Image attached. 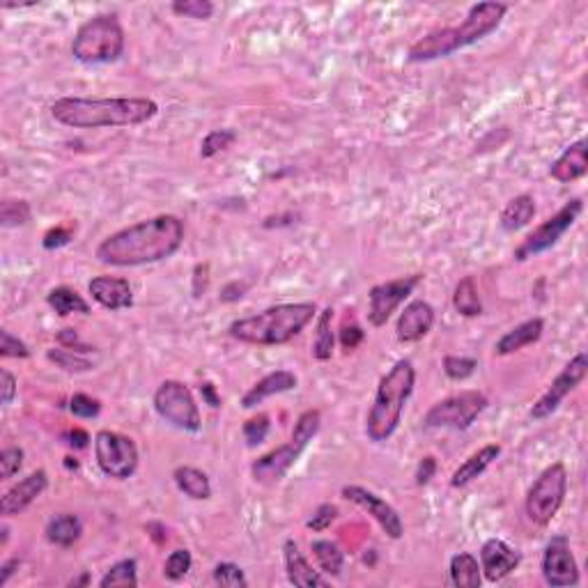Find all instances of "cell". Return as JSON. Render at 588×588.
<instances>
[{
    "mask_svg": "<svg viewBox=\"0 0 588 588\" xmlns=\"http://www.w3.org/2000/svg\"><path fill=\"white\" fill-rule=\"evenodd\" d=\"M102 588H136L138 586V563L136 559H122L113 563L99 579Z\"/></svg>",
    "mask_w": 588,
    "mask_h": 588,
    "instance_id": "obj_34",
    "label": "cell"
},
{
    "mask_svg": "<svg viewBox=\"0 0 588 588\" xmlns=\"http://www.w3.org/2000/svg\"><path fill=\"white\" fill-rule=\"evenodd\" d=\"M200 395H203V400L212 409H219L221 407V398H219V394H216V386L212 384V382H204V384L200 386Z\"/></svg>",
    "mask_w": 588,
    "mask_h": 588,
    "instance_id": "obj_54",
    "label": "cell"
},
{
    "mask_svg": "<svg viewBox=\"0 0 588 588\" xmlns=\"http://www.w3.org/2000/svg\"><path fill=\"white\" fill-rule=\"evenodd\" d=\"M74 237V230L72 228H65V225H55V228H51L49 233L42 237V246L46 248V251H55V248H63L67 246L69 242H72Z\"/></svg>",
    "mask_w": 588,
    "mask_h": 588,
    "instance_id": "obj_48",
    "label": "cell"
},
{
    "mask_svg": "<svg viewBox=\"0 0 588 588\" xmlns=\"http://www.w3.org/2000/svg\"><path fill=\"white\" fill-rule=\"evenodd\" d=\"M269 428H272V418H269L267 414H255V416H251L246 424L242 425L244 442H246L251 448L260 446V443L267 439Z\"/></svg>",
    "mask_w": 588,
    "mask_h": 588,
    "instance_id": "obj_41",
    "label": "cell"
},
{
    "mask_svg": "<svg viewBox=\"0 0 588 588\" xmlns=\"http://www.w3.org/2000/svg\"><path fill=\"white\" fill-rule=\"evenodd\" d=\"M95 457L104 476L113 481H127L138 469L136 442L113 430H99L95 434Z\"/></svg>",
    "mask_w": 588,
    "mask_h": 588,
    "instance_id": "obj_11",
    "label": "cell"
},
{
    "mask_svg": "<svg viewBox=\"0 0 588 588\" xmlns=\"http://www.w3.org/2000/svg\"><path fill=\"white\" fill-rule=\"evenodd\" d=\"M24 457H25L24 448L19 446H10L0 453V476H3V481H10V478H15L16 473L21 472V467H24Z\"/></svg>",
    "mask_w": 588,
    "mask_h": 588,
    "instance_id": "obj_43",
    "label": "cell"
},
{
    "mask_svg": "<svg viewBox=\"0 0 588 588\" xmlns=\"http://www.w3.org/2000/svg\"><path fill=\"white\" fill-rule=\"evenodd\" d=\"M583 212V200L582 198H573L563 204V207L556 212L554 216H550L547 221L538 225L533 233L526 234L524 242L515 248V260L517 263H526L529 258H535V255L544 254V251H550L554 248L556 244L561 242L565 233L574 225V221L579 219V214Z\"/></svg>",
    "mask_w": 588,
    "mask_h": 588,
    "instance_id": "obj_12",
    "label": "cell"
},
{
    "mask_svg": "<svg viewBox=\"0 0 588 588\" xmlns=\"http://www.w3.org/2000/svg\"><path fill=\"white\" fill-rule=\"evenodd\" d=\"M297 384H299L297 374L292 373V370H274V373L264 374L263 380L255 382V384L244 394L242 407L244 409L258 407V404H263L267 398H274V395H281L292 389H297Z\"/></svg>",
    "mask_w": 588,
    "mask_h": 588,
    "instance_id": "obj_23",
    "label": "cell"
},
{
    "mask_svg": "<svg viewBox=\"0 0 588 588\" xmlns=\"http://www.w3.org/2000/svg\"><path fill=\"white\" fill-rule=\"evenodd\" d=\"M46 487H49V473H46L45 469H37V472L28 473V476L21 478L16 485H12L10 490L3 494V499H0V515H21L25 508L33 506L35 501L45 494Z\"/></svg>",
    "mask_w": 588,
    "mask_h": 588,
    "instance_id": "obj_18",
    "label": "cell"
},
{
    "mask_svg": "<svg viewBox=\"0 0 588 588\" xmlns=\"http://www.w3.org/2000/svg\"><path fill=\"white\" fill-rule=\"evenodd\" d=\"M173 15L184 16V19H198V21H207L214 16L216 7L214 3H209V0H175L171 5Z\"/></svg>",
    "mask_w": 588,
    "mask_h": 588,
    "instance_id": "obj_38",
    "label": "cell"
},
{
    "mask_svg": "<svg viewBox=\"0 0 588 588\" xmlns=\"http://www.w3.org/2000/svg\"><path fill=\"white\" fill-rule=\"evenodd\" d=\"M55 341L60 343V347H67V350L81 352V354H88L90 347L83 345L81 338H78L76 329H63L58 335H55Z\"/></svg>",
    "mask_w": 588,
    "mask_h": 588,
    "instance_id": "obj_51",
    "label": "cell"
},
{
    "mask_svg": "<svg viewBox=\"0 0 588 588\" xmlns=\"http://www.w3.org/2000/svg\"><path fill=\"white\" fill-rule=\"evenodd\" d=\"M45 533L46 540L51 544H55V547H72L83 535V522L74 513H60V515L51 517Z\"/></svg>",
    "mask_w": 588,
    "mask_h": 588,
    "instance_id": "obj_28",
    "label": "cell"
},
{
    "mask_svg": "<svg viewBox=\"0 0 588 588\" xmlns=\"http://www.w3.org/2000/svg\"><path fill=\"white\" fill-rule=\"evenodd\" d=\"M543 334H544L543 317H531V320L522 322V324H517L515 329L506 331V334L501 335L494 345V354L496 356L515 354V352L524 350V347L535 345V343L543 338Z\"/></svg>",
    "mask_w": 588,
    "mask_h": 588,
    "instance_id": "obj_24",
    "label": "cell"
},
{
    "mask_svg": "<svg viewBox=\"0 0 588 588\" xmlns=\"http://www.w3.org/2000/svg\"><path fill=\"white\" fill-rule=\"evenodd\" d=\"M478 368V361L472 356H455L448 354L443 356V374L453 382H464L469 380Z\"/></svg>",
    "mask_w": 588,
    "mask_h": 588,
    "instance_id": "obj_40",
    "label": "cell"
},
{
    "mask_svg": "<svg viewBox=\"0 0 588 588\" xmlns=\"http://www.w3.org/2000/svg\"><path fill=\"white\" fill-rule=\"evenodd\" d=\"M341 494L343 499L350 501V503L359 506L361 511L368 513V515L382 526V531H384L391 540L403 538L404 533L403 517H400V513L391 506L389 501L382 499L380 494H374V492L365 490V487L361 485H345Z\"/></svg>",
    "mask_w": 588,
    "mask_h": 588,
    "instance_id": "obj_16",
    "label": "cell"
},
{
    "mask_svg": "<svg viewBox=\"0 0 588 588\" xmlns=\"http://www.w3.org/2000/svg\"><path fill=\"white\" fill-rule=\"evenodd\" d=\"M499 455H501V443H485L483 448H478L476 453H472V455H469L467 460L462 462L460 467L453 472L451 487H455V490L467 487L469 483H473L478 476H483V473L494 464V460Z\"/></svg>",
    "mask_w": 588,
    "mask_h": 588,
    "instance_id": "obj_25",
    "label": "cell"
},
{
    "mask_svg": "<svg viewBox=\"0 0 588 588\" xmlns=\"http://www.w3.org/2000/svg\"><path fill=\"white\" fill-rule=\"evenodd\" d=\"M65 442H67V446L81 451V448H85L90 443V434L81 428H72L65 433Z\"/></svg>",
    "mask_w": 588,
    "mask_h": 588,
    "instance_id": "obj_53",
    "label": "cell"
},
{
    "mask_svg": "<svg viewBox=\"0 0 588 588\" xmlns=\"http://www.w3.org/2000/svg\"><path fill=\"white\" fill-rule=\"evenodd\" d=\"M127 35L115 15H97L76 30L72 39L74 60L83 65H108L120 60Z\"/></svg>",
    "mask_w": 588,
    "mask_h": 588,
    "instance_id": "obj_7",
    "label": "cell"
},
{
    "mask_svg": "<svg viewBox=\"0 0 588 588\" xmlns=\"http://www.w3.org/2000/svg\"><path fill=\"white\" fill-rule=\"evenodd\" d=\"M209 281V264H195L194 269V297H200L207 290Z\"/></svg>",
    "mask_w": 588,
    "mask_h": 588,
    "instance_id": "obj_52",
    "label": "cell"
},
{
    "mask_svg": "<svg viewBox=\"0 0 588 588\" xmlns=\"http://www.w3.org/2000/svg\"><path fill=\"white\" fill-rule=\"evenodd\" d=\"M173 481H175L177 490L182 494H186L194 501H207L212 499V483H209V476L203 472V469L195 467H177L173 472Z\"/></svg>",
    "mask_w": 588,
    "mask_h": 588,
    "instance_id": "obj_29",
    "label": "cell"
},
{
    "mask_svg": "<svg viewBox=\"0 0 588 588\" xmlns=\"http://www.w3.org/2000/svg\"><path fill=\"white\" fill-rule=\"evenodd\" d=\"M437 476V460H434L433 455H425L424 460L418 462V469H416V485H428L433 478Z\"/></svg>",
    "mask_w": 588,
    "mask_h": 588,
    "instance_id": "obj_50",
    "label": "cell"
},
{
    "mask_svg": "<svg viewBox=\"0 0 588 588\" xmlns=\"http://www.w3.org/2000/svg\"><path fill=\"white\" fill-rule=\"evenodd\" d=\"M565 494H568V469L563 462H554L540 472V476L526 492V520L535 526H550L563 506Z\"/></svg>",
    "mask_w": 588,
    "mask_h": 588,
    "instance_id": "obj_8",
    "label": "cell"
},
{
    "mask_svg": "<svg viewBox=\"0 0 588 588\" xmlns=\"http://www.w3.org/2000/svg\"><path fill=\"white\" fill-rule=\"evenodd\" d=\"M448 583L457 588H478L483 583L481 563L469 552H460L448 565Z\"/></svg>",
    "mask_w": 588,
    "mask_h": 588,
    "instance_id": "obj_27",
    "label": "cell"
},
{
    "mask_svg": "<svg viewBox=\"0 0 588 588\" xmlns=\"http://www.w3.org/2000/svg\"><path fill=\"white\" fill-rule=\"evenodd\" d=\"M416 370L409 359L395 361L374 391V400L365 414V437L373 443L389 442L400 428L404 407L414 394Z\"/></svg>",
    "mask_w": 588,
    "mask_h": 588,
    "instance_id": "obj_5",
    "label": "cell"
},
{
    "mask_svg": "<svg viewBox=\"0 0 588 588\" xmlns=\"http://www.w3.org/2000/svg\"><path fill=\"white\" fill-rule=\"evenodd\" d=\"M453 306L462 317H478L483 315V302L481 292H478L476 278L464 276L457 281L455 290H453Z\"/></svg>",
    "mask_w": 588,
    "mask_h": 588,
    "instance_id": "obj_31",
    "label": "cell"
},
{
    "mask_svg": "<svg viewBox=\"0 0 588 588\" xmlns=\"http://www.w3.org/2000/svg\"><path fill=\"white\" fill-rule=\"evenodd\" d=\"M490 400L476 389L460 391L455 395L439 400L424 416V425L428 430H455L464 433L476 424V418L487 409Z\"/></svg>",
    "mask_w": 588,
    "mask_h": 588,
    "instance_id": "obj_9",
    "label": "cell"
},
{
    "mask_svg": "<svg viewBox=\"0 0 588 588\" xmlns=\"http://www.w3.org/2000/svg\"><path fill=\"white\" fill-rule=\"evenodd\" d=\"M184 221L175 214H159L108 234L95 258L108 267H143L173 258L184 244Z\"/></svg>",
    "mask_w": 588,
    "mask_h": 588,
    "instance_id": "obj_1",
    "label": "cell"
},
{
    "mask_svg": "<svg viewBox=\"0 0 588 588\" xmlns=\"http://www.w3.org/2000/svg\"><path fill=\"white\" fill-rule=\"evenodd\" d=\"M506 15L508 5H503V3H492V0L476 3V5L469 7L462 24L434 30V33L425 35L424 39H418L416 45L409 49L407 60L409 63H433V60L448 58V55L467 49V46L476 45L487 35L494 33L501 21L506 19Z\"/></svg>",
    "mask_w": 588,
    "mask_h": 588,
    "instance_id": "obj_3",
    "label": "cell"
},
{
    "mask_svg": "<svg viewBox=\"0 0 588 588\" xmlns=\"http://www.w3.org/2000/svg\"><path fill=\"white\" fill-rule=\"evenodd\" d=\"M331 322H334V308L326 306L324 311L317 315L315 324V341H313V359L315 361H329L334 356V345H335V335L334 329H331Z\"/></svg>",
    "mask_w": 588,
    "mask_h": 588,
    "instance_id": "obj_33",
    "label": "cell"
},
{
    "mask_svg": "<svg viewBox=\"0 0 588 588\" xmlns=\"http://www.w3.org/2000/svg\"><path fill=\"white\" fill-rule=\"evenodd\" d=\"M19 568V559H10V561H5V563H3V573H0V586H5L7 583V579L12 577V574H15V570Z\"/></svg>",
    "mask_w": 588,
    "mask_h": 588,
    "instance_id": "obj_55",
    "label": "cell"
},
{
    "mask_svg": "<svg viewBox=\"0 0 588 588\" xmlns=\"http://www.w3.org/2000/svg\"><path fill=\"white\" fill-rule=\"evenodd\" d=\"M283 561H285V573L292 586H299V588L329 586V579H326L320 570H313V565L308 563L306 556L299 552V544L294 543V540H285V543H283Z\"/></svg>",
    "mask_w": 588,
    "mask_h": 588,
    "instance_id": "obj_21",
    "label": "cell"
},
{
    "mask_svg": "<svg viewBox=\"0 0 588 588\" xmlns=\"http://www.w3.org/2000/svg\"><path fill=\"white\" fill-rule=\"evenodd\" d=\"M364 338H365V331L361 329L356 322H345V324L341 326V331H338V341H341V347L345 352L356 350V347L364 343Z\"/></svg>",
    "mask_w": 588,
    "mask_h": 588,
    "instance_id": "obj_47",
    "label": "cell"
},
{
    "mask_svg": "<svg viewBox=\"0 0 588 588\" xmlns=\"http://www.w3.org/2000/svg\"><path fill=\"white\" fill-rule=\"evenodd\" d=\"M317 315V306L311 302L278 304L269 306L255 315L239 317L228 326V335L246 345L274 347L285 345L297 338Z\"/></svg>",
    "mask_w": 588,
    "mask_h": 588,
    "instance_id": "obj_4",
    "label": "cell"
},
{
    "mask_svg": "<svg viewBox=\"0 0 588 588\" xmlns=\"http://www.w3.org/2000/svg\"><path fill=\"white\" fill-rule=\"evenodd\" d=\"M212 577L219 586H230V588H246L248 579L244 574V570L239 568L237 563H230V561H224V563H216L214 570H212Z\"/></svg>",
    "mask_w": 588,
    "mask_h": 588,
    "instance_id": "obj_42",
    "label": "cell"
},
{
    "mask_svg": "<svg viewBox=\"0 0 588 588\" xmlns=\"http://www.w3.org/2000/svg\"><path fill=\"white\" fill-rule=\"evenodd\" d=\"M522 563V554L511 547L506 540L490 538L481 547V573L487 582H503L508 574L515 573Z\"/></svg>",
    "mask_w": 588,
    "mask_h": 588,
    "instance_id": "obj_17",
    "label": "cell"
},
{
    "mask_svg": "<svg viewBox=\"0 0 588 588\" xmlns=\"http://www.w3.org/2000/svg\"><path fill=\"white\" fill-rule=\"evenodd\" d=\"M540 570H543L544 583L552 588L577 586L582 582L577 559H574L573 550H570V540L565 535H554L547 543L543 561H540Z\"/></svg>",
    "mask_w": 588,
    "mask_h": 588,
    "instance_id": "obj_15",
    "label": "cell"
},
{
    "mask_svg": "<svg viewBox=\"0 0 588 588\" xmlns=\"http://www.w3.org/2000/svg\"><path fill=\"white\" fill-rule=\"evenodd\" d=\"M88 292L93 302L106 311H127L134 306L132 283L122 276H95L88 283Z\"/></svg>",
    "mask_w": 588,
    "mask_h": 588,
    "instance_id": "obj_20",
    "label": "cell"
},
{
    "mask_svg": "<svg viewBox=\"0 0 588 588\" xmlns=\"http://www.w3.org/2000/svg\"><path fill=\"white\" fill-rule=\"evenodd\" d=\"M152 404H154V412L164 418L165 424L182 430V433L195 434L200 433V428H203L200 407L184 382L180 380L161 382V384L156 386Z\"/></svg>",
    "mask_w": 588,
    "mask_h": 588,
    "instance_id": "obj_10",
    "label": "cell"
},
{
    "mask_svg": "<svg viewBox=\"0 0 588 588\" xmlns=\"http://www.w3.org/2000/svg\"><path fill=\"white\" fill-rule=\"evenodd\" d=\"M0 356L3 359H28L30 350L21 338L12 335L10 331H0Z\"/></svg>",
    "mask_w": 588,
    "mask_h": 588,
    "instance_id": "obj_44",
    "label": "cell"
},
{
    "mask_svg": "<svg viewBox=\"0 0 588 588\" xmlns=\"http://www.w3.org/2000/svg\"><path fill=\"white\" fill-rule=\"evenodd\" d=\"M46 304H49L51 311L60 317H69L74 315V313H78V315H88L90 313V304L85 302L76 290H72V287L67 285L54 287V290L46 294Z\"/></svg>",
    "mask_w": 588,
    "mask_h": 588,
    "instance_id": "obj_30",
    "label": "cell"
},
{
    "mask_svg": "<svg viewBox=\"0 0 588 588\" xmlns=\"http://www.w3.org/2000/svg\"><path fill=\"white\" fill-rule=\"evenodd\" d=\"M535 216V200L533 195L520 194L513 200H508V204L501 209L499 225L503 233H517V230L526 228Z\"/></svg>",
    "mask_w": 588,
    "mask_h": 588,
    "instance_id": "obj_26",
    "label": "cell"
},
{
    "mask_svg": "<svg viewBox=\"0 0 588 588\" xmlns=\"http://www.w3.org/2000/svg\"><path fill=\"white\" fill-rule=\"evenodd\" d=\"M65 467L69 469V472H76L78 469V462H76V457H72V455H67L65 457Z\"/></svg>",
    "mask_w": 588,
    "mask_h": 588,
    "instance_id": "obj_56",
    "label": "cell"
},
{
    "mask_svg": "<svg viewBox=\"0 0 588 588\" xmlns=\"http://www.w3.org/2000/svg\"><path fill=\"white\" fill-rule=\"evenodd\" d=\"M335 520H338V508H335L334 503H322V506L315 508V513H313L311 520L306 522V526L311 531H315V533H322V531L329 529Z\"/></svg>",
    "mask_w": 588,
    "mask_h": 588,
    "instance_id": "obj_46",
    "label": "cell"
},
{
    "mask_svg": "<svg viewBox=\"0 0 588 588\" xmlns=\"http://www.w3.org/2000/svg\"><path fill=\"white\" fill-rule=\"evenodd\" d=\"M586 374H588V354L586 352H579V354H574L573 359L565 364V368L556 374L554 382L550 384V389L544 391V394L535 400L529 416L533 418V421H544V418H550L552 414L561 407V403H563V400L568 398V395L573 394L583 380H586Z\"/></svg>",
    "mask_w": 588,
    "mask_h": 588,
    "instance_id": "obj_13",
    "label": "cell"
},
{
    "mask_svg": "<svg viewBox=\"0 0 588 588\" xmlns=\"http://www.w3.org/2000/svg\"><path fill=\"white\" fill-rule=\"evenodd\" d=\"M588 173V147L586 138H579L573 145L565 147L556 161L550 165V177L559 184H570V182L582 180Z\"/></svg>",
    "mask_w": 588,
    "mask_h": 588,
    "instance_id": "obj_22",
    "label": "cell"
},
{
    "mask_svg": "<svg viewBox=\"0 0 588 588\" xmlns=\"http://www.w3.org/2000/svg\"><path fill=\"white\" fill-rule=\"evenodd\" d=\"M46 359L58 365L60 370H67V373H90L95 368L93 361L85 359L81 352L67 350V347H54V350L46 352Z\"/></svg>",
    "mask_w": 588,
    "mask_h": 588,
    "instance_id": "obj_35",
    "label": "cell"
},
{
    "mask_svg": "<svg viewBox=\"0 0 588 588\" xmlns=\"http://www.w3.org/2000/svg\"><path fill=\"white\" fill-rule=\"evenodd\" d=\"M16 398V377L7 368L0 370V403L3 407H10Z\"/></svg>",
    "mask_w": 588,
    "mask_h": 588,
    "instance_id": "obj_49",
    "label": "cell"
},
{
    "mask_svg": "<svg viewBox=\"0 0 588 588\" xmlns=\"http://www.w3.org/2000/svg\"><path fill=\"white\" fill-rule=\"evenodd\" d=\"M69 412L76 418H97L102 412V403L85 394H74L69 400Z\"/></svg>",
    "mask_w": 588,
    "mask_h": 588,
    "instance_id": "obj_45",
    "label": "cell"
},
{
    "mask_svg": "<svg viewBox=\"0 0 588 588\" xmlns=\"http://www.w3.org/2000/svg\"><path fill=\"white\" fill-rule=\"evenodd\" d=\"M234 141H237V134H234L233 129H214V132H209L207 136L203 138V143H200V156H203V159H214L216 154L233 147Z\"/></svg>",
    "mask_w": 588,
    "mask_h": 588,
    "instance_id": "obj_36",
    "label": "cell"
},
{
    "mask_svg": "<svg viewBox=\"0 0 588 588\" xmlns=\"http://www.w3.org/2000/svg\"><path fill=\"white\" fill-rule=\"evenodd\" d=\"M30 221V204L25 200L5 198L0 204V224L5 228H19Z\"/></svg>",
    "mask_w": 588,
    "mask_h": 588,
    "instance_id": "obj_37",
    "label": "cell"
},
{
    "mask_svg": "<svg viewBox=\"0 0 588 588\" xmlns=\"http://www.w3.org/2000/svg\"><path fill=\"white\" fill-rule=\"evenodd\" d=\"M159 115V104L147 97H60L51 117L69 129L138 127Z\"/></svg>",
    "mask_w": 588,
    "mask_h": 588,
    "instance_id": "obj_2",
    "label": "cell"
},
{
    "mask_svg": "<svg viewBox=\"0 0 588 588\" xmlns=\"http://www.w3.org/2000/svg\"><path fill=\"white\" fill-rule=\"evenodd\" d=\"M424 281V274L394 278V281L377 283L368 292V322L373 326H384L395 311L407 302V297Z\"/></svg>",
    "mask_w": 588,
    "mask_h": 588,
    "instance_id": "obj_14",
    "label": "cell"
},
{
    "mask_svg": "<svg viewBox=\"0 0 588 588\" xmlns=\"http://www.w3.org/2000/svg\"><path fill=\"white\" fill-rule=\"evenodd\" d=\"M320 409H306V412L299 414L297 424L292 428L290 442L274 448V451L264 453V455H260L258 460L251 464V476H254V481L263 483V485H276V483H281L283 478L287 476V472L297 464V460L302 457V453L306 451L308 443L320 433Z\"/></svg>",
    "mask_w": 588,
    "mask_h": 588,
    "instance_id": "obj_6",
    "label": "cell"
},
{
    "mask_svg": "<svg viewBox=\"0 0 588 588\" xmlns=\"http://www.w3.org/2000/svg\"><path fill=\"white\" fill-rule=\"evenodd\" d=\"M434 320H437V313L424 299H414L404 306V311L400 313L398 322H395V338L404 345L409 343L424 341L425 335L433 331Z\"/></svg>",
    "mask_w": 588,
    "mask_h": 588,
    "instance_id": "obj_19",
    "label": "cell"
},
{
    "mask_svg": "<svg viewBox=\"0 0 588 588\" xmlns=\"http://www.w3.org/2000/svg\"><path fill=\"white\" fill-rule=\"evenodd\" d=\"M311 552L320 565V573L329 574V577H341L343 568H345V554L338 544L331 543V540H313Z\"/></svg>",
    "mask_w": 588,
    "mask_h": 588,
    "instance_id": "obj_32",
    "label": "cell"
},
{
    "mask_svg": "<svg viewBox=\"0 0 588 588\" xmlns=\"http://www.w3.org/2000/svg\"><path fill=\"white\" fill-rule=\"evenodd\" d=\"M191 565H194V556H191L189 550L171 552L164 561V577L168 582H182L189 574Z\"/></svg>",
    "mask_w": 588,
    "mask_h": 588,
    "instance_id": "obj_39",
    "label": "cell"
}]
</instances>
